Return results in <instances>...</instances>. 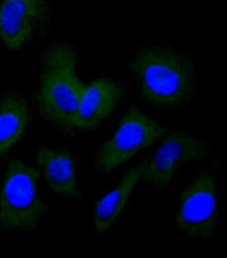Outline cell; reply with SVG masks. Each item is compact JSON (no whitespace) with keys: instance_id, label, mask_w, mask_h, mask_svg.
Returning <instances> with one entry per match:
<instances>
[{"instance_id":"cell-1","label":"cell","mask_w":227,"mask_h":258,"mask_svg":"<svg viewBox=\"0 0 227 258\" xmlns=\"http://www.w3.org/2000/svg\"><path fill=\"white\" fill-rule=\"evenodd\" d=\"M135 91L155 108L178 112L194 101L198 91L192 53L165 42L141 44L127 62Z\"/></svg>"},{"instance_id":"cell-2","label":"cell","mask_w":227,"mask_h":258,"mask_svg":"<svg viewBox=\"0 0 227 258\" xmlns=\"http://www.w3.org/2000/svg\"><path fill=\"white\" fill-rule=\"evenodd\" d=\"M78 46L58 40L49 44L39 59L38 88L33 95L42 120L67 138L77 136L75 119L85 84L77 75Z\"/></svg>"},{"instance_id":"cell-3","label":"cell","mask_w":227,"mask_h":258,"mask_svg":"<svg viewBox=\"0 0 227 258\" xmlns=\"http://www.w3.org/2000/svg\"><path fill=\"white\" fill-rule=\"evenodd\" d=\"M40 172L19 158L10 162L0 189V227L14 232H31L49 213L39 196Z\"/></svg>"},{"instance_id":"cell-4","label":"cell","mask_w":227,"mask_h":258,"mask_svg":"<svg viewBox=\"0 0 227 258\" xmlns=\"http://www.w3.org/2000/svg\"><path fill=\"white\" fill-rule=\"evenodd\" d=\"M219 161L199 170L178 201L175 217L181 234L193 239H210L218 228L217 172Z\"/></svg>"},{"instance_id":"cell-5","label":"cell","mask_w":227,"mask_h":258,"mask_svg":"<svg viewBox=\"0 0 227 258\" xmlns=\"http://www.w3.org/2000/svg\"><path fill=\"white\" fill-rule=\"evenodd\" d=\"M52 21V0H0V42L11 52L43 42Z\"/></svg>"},{"instance_id":"cell-6","label":"cell","mask_w":227,"mask_h":258,"mask_svg":"<svg viewBox=\"0 0 227 258\" xmlns=\"http://www.w3.org/2000/svg\"><path fill=\"white\" fill-rule=\"evenodd\" d=\"M166 130L150 116L137 107H130L115 135L97 150L95 167L109 174L163 137Z\"/></svg>"},{"instance_id":"cell-7","label":"cell","mask_w":227,"mask_h":258,"mask_svg":"<svg viewBox=\"0 0 227 258\" xmlns=\"http://www.w3.org/2000/svg\"><path fill=\"white\" fill-rule=\"evenodd\" d=\"M211 151L205 140L183 131L171 132L156 153L143 160L140 180L156 192H163L181 166L195 159H208Z\"/></svg>"},{"instance_id":"cell-8","label":"cell","mask_w":227,"mask_h":258,"mask_svg":"<svg viewBox=\"0 0 227 258\" xmlns=\"http://www.w3.org/2000/svg\"><path fill=\"white\" fill-rule=\"evenodd\" d=\"M123 95V85L113 78L99 77L86 85L75 119L77 135L99 127L112 115Z\"/></svg>"},{"instance_id":"cell-9","label":"cell","mask_w":227,"mask_h":258,"mask_svg":"<svg viewBox=\"0 0 227 258\" xmlns=\"http://www.w3.org/2000/svg\"><path fill=\"white\" fill-rule=\"evenodd\" d=\"M39 168L51 189L62 196L82 199L77 185V161L67 149L41 146L36 156Z\"/></svg>"},{"instance_id":"cell-10","label":"cell","mask_w":227,"mask_h":258,"mask_svg":"<svg viewBox=\"0 0 227 258\" xmlns=\"http://www.w3.org/2000/svg\"><path fill=\"white\" fill-rule=\"evenodd\" d=\"M31 121L29 102L21 94L8 91L0 96V159L25 135Z\"/></svg>"},{"instance_id":"cell-11","label":"cell","mask_w":227,"mask_h":258,"mask_svg":"<svg viewBox=\"0 0 227 258\" xmlns=\"http://www.w3.org/2000/svg\"><path fill=\"white\" fill-rule=\"evenodd\" d=\"M143 161L125 174L115 190L104 196L95 207L94 222L98 235L103 236L111 229L125 208L131 191L141 178Z\"/></svg>"}]
</instances>
